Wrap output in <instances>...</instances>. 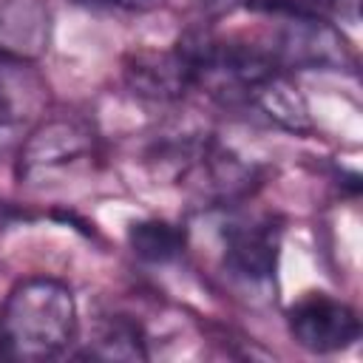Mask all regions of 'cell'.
Returning <instances> with one entry per match:
<instances>
[{"instance_id": "6da1fadb", "label": "cell", "mask_w": 363, "mask_h": 363, "mask_svg": "<svg viewBox=\"0 0 363 363\" xmlns=\"http://www.w3.org/2000/svg\"><path fill=\"white\" fill-rule=\"evenodd\" d=\"M79 332L77 301L68 284L34 275L20 281L0 309V357L48 360L62 354Z\"/></svg>"}, {"instance_id": "7a4b0ae2", "label": "cell", "mask_w": 363, "mask_h": 363, "mask_svg": "<svg viewBox=\"0 0 363 363\" xmlns=\"http://www.w3.org/2000/svg\"><path fill=\"white\" fill-rule=\"evenodd\" d=\"M284 23L275 31L269 48H264L284 71L289 68H343L352 62V51L337 28L320 14H278Z\"/></svg>"}, {"instance_id": "3957f363", "label": "cell", "mask_w": 363, "mask_h": 363, "mask_svg": "<svg viewBox=\"0 0 363 363\" xmlns=\"http://www.w3.org/2000/svg\"><path fill=\"white\" fill-rule=\"evenodd\" d=\"M286 326L292 340L315 354L343 352L360 337L357 312L326 292H306L298 298L286 312Z\"/></svg>"}, {"instance_id": "277c9868", "label": "cell", "mask_w": 363, "mask_h": 363, "mask_svg": "<svg viewBox=\"0 0 363 363\" xmlns=\"http://www.w3.org/2000/svg\"><path fill=\"white\" fill-rule=\"evenodd\" d=\"M278 252L281 233L269 218H235L224 227V267L247 284L272 281Z\"/></svg>"}, {"instance_id": "5b68a950", "label": "cell", "mask_w": 363, "mask_h": 363, "mask_svg": "<svg viewBox=\"0 0 363 363\" xmlns=\"http://www.w3.org/2000/svg\"><path fill=\"white\" fill-rule=\"evenodd\" d=\"M125 82L139 96L170 102L193 88V71L179 45L173 51H139L125 62Z\"/></svg>"}, {"instance_id": "8992f818", "label": "cell", "mask_w": 363, "mask_h": 363, "mask_svg": "<svg viewBox=\"0 0 363 363\" xmlns=\"http://www.w3.org/2000/svg\"><path fill=\"white\" fill-rule=\"evenodd\" d=\"M91 133L68 119L43 125L20 150V167L23 173H40L51 170L68 162H77L91 153Z\"/></svg>"}, {"instance_id": "52a82bcc", "label": "cell", "mask_w": 363, "mask_h": 363, "mask_svg": "<svg viewBox=\"0 0 363 363\" xmlns=\"http://www.w3.org/2000/svg\"><path fill=\"white\" fill-rule=\"evenodd\" d=\"M128 244L139 261L167 264L182 255L184 233L164 218H142L128 227Z\"/></svg>"}, {"instance_id": "ba28073f", "label": "cell", "mask_w": 363, "mask_h": 363, "mask_svg": "<svg viewBox=\"0 0 363 363\" xmlns=\"http://www.w3.org/2000/svg\"><path fill=\"white\" fill-rule=\"evenodd\" d=\"M88 357H99V360H145L147 349H145V335L139 329V323L113 315L108 320H102V326L96 329V337L88 346Z\"/></svg>"}, {"instance_id": "9c48e42d", "label": "cell", "mask_w": 363, "mask_h": 363, "mask_svg": "<svg viewBox=\"0 0 363 363\" xmlns=\"http://www.w3.org/2000/svg\"><path fill=\"white\" fill-rule=\"evenodd\" d=\"M20 71H23L20 62L9 60L0 51V125H11L20 119V105H17V96L11 94V82L17 79Z\"/></svg>"}, {"instance_id": "30bf717a", "label": "cell", "mask_w": 363, "mask_h": 363, "mask_svg": "<svg viewBox=\"0 0 363 363\" xmlns=\"http://www.w3.org/2000/svg\"><path fill=\"white\" fill-rule=\"evenodd\" d=\"M258 9L269 14H320L332 6V0H252Z\"/></svg>"}, {"instance_id": "8fae6325", "label": "cell", "mask_w": 363, "mask_h": 363, "mask_svg": "<svg viewBox=\"0 0 363 363\" xmlns=\"http://www.w3.org/2000/svg\"><path fill=\"white\" fill-rule=\"evenodd\" d=\"M82 6H94V9H122V11H147L153 6H159L162 0H77Z\"/></svg>"}]
</instances>
